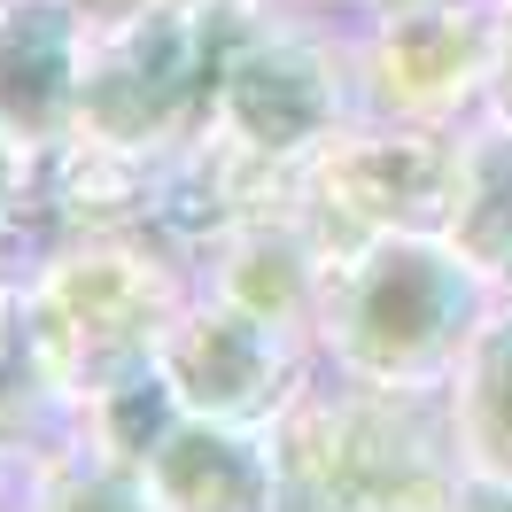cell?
Wrapping results in <instances>:
<instances>
[{
    "instance_id": "cell-1",
    "label": "cell",
    "mask_w": 512,
    "mask_h": 512,
    "mask_svg": "<svg viewBox=\"0 0 512 512\" xmlns=\"http://www.w3.org/2000/svg\"><path fill=\"white\" fill-rule=\"evenodd\" d=\"M474 319V272L450 264L443 249H381L373 280H365V350L419 365V357L450 350V334H466Z\"/></svg>"
},
{
    "instance_id": "cell-2",
    "label": "cell",
    "mask_w": 512,
    "mask_h": 512,
    "mask_svg": "<svg viewBox=\"0 0 512 512\" xmlns=\"http://www.w3.org/2000/svg\"><path fill=\"white\" fill-rule=\"evenodd\" d=\"M466 435H474L481 481H512V311L474 342V381H466Z\"/></svg>"
},
{
    "instance_id": "cell-3",
    "label": "cell",
    "mask_w": 512,
    "mask_h": 512,
    "mask_svg": "<svg viewBox=\"0 0 512 512\" xmlns=\"http://www.w3.org/2000/svg\"><path fill=\"white\" fill-rule=\"evenodd\" d=\"M466 512H512V481H489V489H481Z\"/></svg>"
},
{
    "instance_id": "cell-4",
    "label": "cell",
    "mask_w": 512,
    "mask_h": 512,
    "mask_svg": "<svg viewBox=\"0 0 512 512\" xmlns=\"http://www.w3.org/2000/svg\"><path fill=\"white\" fill-rule=\"evenodd\" d=\"M497 109L512 117V32H505V55H497Z\"/></svg>"
}]
</instances>
